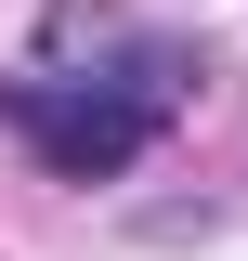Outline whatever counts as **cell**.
Wrapping results in <instances>:
<instances>
[{
  "instance_id": "cell-1",
  "label": "cell",
  "mask_w": 248,
  "mask_h": 261,
  "mask_svg": "<svg viewBox=\"0 0 248 261\" xmlns=\"http://www.w3.org/2000/svg\"><path fill=\"white\" fill-rule=\"evenodd\" d=\"M0 118L27 130L39 157L65 170V183H105V170H131L157 144V118H170V79H144V92H79V79H0Z\"/></svg>"
}]
</instances>
